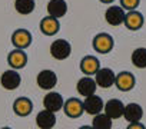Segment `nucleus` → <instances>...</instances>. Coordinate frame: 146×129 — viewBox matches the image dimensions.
<instances>
[{"instance_id":"f257e3e1","label":"nucleus","mask_w":146,"mask_h":129,"mask_svg":"<svg viewBox=\"0 0 146 129\" xmlns=\"http://www.w3.org/2000/svg\"><path fill=\"white\" fill-rule=\"evenodd\" d=\"M70 53H72V46L64 39H57L50 46V55L56 60H64L70 56Z\"/></svg>"},{"instance_id":"f03ea898","label":"nucleus","mask_w":146,"mask_h":129,"mask_svg":"<svg viewBox=\"0 0 146 129\" xmlns=\"http://www.w3.org/2000/svg\"><path fill=\"white\" fill-rule=\"evenodd\" d=\"M95 75H96V79H95L96 80V85L100 86V88H105V89L106 88H110L116 82V75L109 68H100Z\"/></svg>"},{"instance_id":"7ed1b4c3","label":"nucleus","mask_w":146,"mask_h":129,"mask_svg":"<svg viewBox=\"0 0 146 129\" xmlns=\"http://www.w3.org/2000/svg\"><path fill=\"white\" fill-rule=\"evenodd\" d=\"M20 82H22V78L16 70H6L5 73H2V76H0V83H2V86L7 90L17 89L20 86Z\"/></svg>"},{"instance_id":"20e7f679","label":"nucleus","mask_w":146,"mask_h":129,"mask_svg":"<svg viewBox=\"0 0 146 129\" xmlns=\"http://www.w3.org/2000/svg\"><path fill=\"white\" fill-rule=\"evenodd\" d=\"M125 10L120 6H110L106 13H105V19L110 26H119L122 23H125Z\"/></svg>"},{"instance_id":"39448f33","label":"nucleus","mask_w":146,"mask_h":129,"mask_svg":"<svg viewBox=\"0 0 146 129\" xmlns=\"http://www.w3.org/2000/svg\"><path fill=\"white\" fill-rule=\"evenodd\" d=\"M57 83V76L53 70L44 69L37 75V85L39 88L44 89V90H52Z\"/></svg>"},{"instance_id":"423d86ee","label":"nucleus","mask_w":146,"mask_h":129,"mask_svg":"<svg viewBox=\"0 0 146 129\" xmlns=\"http://www.w3.org/2000/svg\"><path fill=\"white\" fill-rule=\"evenodd\" d=\"M103 108H105L103 100H102L99 96H96L95 93L90 95V96H86V98H85V102H83V110L88 112L89 115H93V116H95V115L100 113V112L103 110Z\"/></svg>"},{"instance_id":"0eeeda50","label":"nucleus","mask_w":146,"mask_h":129,"mask_svg":"<svg viewBox=\"0 0 146 129\" xmlns=\"http://www.w3.org/2000/svg\"><path fill=\"white\" fill-rule=\"evenodd\" d=\"M93 47L99 53H109L113 49V39L108 33H99L93 39Z\"/></svg>"},{"instance_id":"6e6552de","label":"nucleus","mask_w":146,"mask_h":129,"mask_svg":"<svg viewBox=\"0 0 146 129\" xmlns=\"http://www.w3.org/2000/svg\"><path fill=\"white\" fill-rule=\"evenodd\" d=\"M63 105H64V100H63V98L57 92H49L44 96V99H43L44 109H47L50 112H54V113L59 112L63 108Z\"/></svg>"},{"instance_id":"1a4fd4ad","label":"nucleus","mask_w":146,"mask_h":129,"mask_svg":"<svg viewBox=\"0 0 146 129\" xmlns=\"http://www.w3.org/2000/svg\"><path fill=\"white\" fill-rule=\"evenodd\" d=\"M12 43L17 49H26L32 43V33L25 29H17L12 35Z\"/></svg>"},{"instance_id":"9d476101","label":"nucleus","mask_w":146,"mask_h":129,"mask_svg":"<svg viewBox=\"0 0 146 129\" xmlns=\"http://www.w3.org/2000/svg\"><path fill=\"white\" fill-rule=\"evenodd\" d=\"M103 110H105V113H106L110 119H117V118L123 116L125 105H123V102L119 100V99H110V100L106 102Z\"/></svg>"},{"instance_id":"9b49d317","label":"nucleus","mask_w":146,"mask_h":129,"mask_svg":"<svg viewBox=\"0 0 146 129\" xmlns=\"http://www.w3.org/2000/svg\"><path fill=\"white\" fill-rule=\"evenodd\" d=\"M63 109L69 118H79L83 113V102H80L76 98H72V99L64 102Z\"/></svg>"},{"instance_id":"f8f14e48","label":"nucleus","mask_w":146,"mask_h":129,"mask_svg":"<svg viewBox=\"0 0 146 129\" xmlns=\"http://www.w3.org/2000/svg\"><path fill=\"white\" fill-rule=\"evenodd\" d=\"M143 116V109L139 103H129L125 106V110H123V118L132 123V122H140Z\"/></svg>"},{"instance_id":"ddd939ff","label":"nucleus","mask_w":146,"mask_h":129,"mask_svg":"<svg viewBox=\"0 0 146 129\" xmlns=\"http://www.w3.org/2000/svg\"><path fill=\"white\" fill-rule=\"evenodd\" d=\"M36 123L40 129H52L56 125V116L54 112H50L47 109L42 110L36 116Z\"/></svg>"},{"instance_id":"4468645a","label":"nucleus","mask_w":146,"mask_h":129,"mask_svg":"<svg viewBox=\"0 0 146 129\" xmlns=\"http://www.w3.org/2000/svg\"><path fill=\"white\" fill-rule=\"evenodd\" d=\"M96 80L89 78V76H85L82 78L78 85H76V89H78V93L82 95V96H90L96 92Z\"/></svg>"},{"instance_id":"2eb2a0df","label":"nucleus","mask_w":146,"mask_h":129,"mask_svg":"<svg viewBox=\"0 0 146 129\" xmlns=\"http://www.w3.org/2000/svg\"><path fill=\"white\" fill-rule=\"evenodd\" d=\"M7 62H9V64L13 69H22V68L26 66V63H27V56H26V53L22 49H16V50L9 53Z\"/></svg>"},{"instance_id":"dca6fc26","label":"nucleus","mask_w":146,"mask_h":129,"mask_svg":"<svg viewBox=\"0 0 146 129\" xmlns=\"http://www.w3.org/2000/svg\"><path fill=\"white\" fill-rule=\"evenodd\" d=\"M67 12V5L64 0H50L47 3V13L52 17L60 19L66 15Z\"/></svg>"},{"instance_id":"f3484780","label":"nucleus","mask_w":146,"mask_h":129,"mask_svg":"<svg viewBox=\"0 0 146 129\" xmlns=\"http://www.w3.org/2000/svg\"><path fill=\"white\" fill-rule=\"evenodd\" d=\"M115 83H116L117 89H120L123 92H127V90L133 89V86H135V76L129 72H122L116 76Z\"/></svg>"},{"instance_id":"a211bd4d","label":"nucleus","mask_w":146,"mask_h":129,"mask_svg":"<svg viewBox=\"0 0 146 129\" xmlns=\"http://www.w3.org/2000/svg\"><path fill=\"white\" fill-rule=\"evenodd\" d=\"M100 69V63L95 56H86L80 62V70L86 75H95Z\"/></svg>"},{"instance_id":"6ab92c4d","label":"nucleus","mask_w":146,"mask_h":129,"mask_svg":"<svg viewBox=\"0 0 146 129\" xmlns=\"http://www.w3.org/2000/svg\"><path fill=\"white\" fill-rule=\"evenodd\" d=\"M125 25L129 30H137L143 26V16L139 12L130 10L129 13H126L125 16Z\"/></svg>"},{"instance_id":"aec40b11","label":"nucleus","mask_w":146,"mask_h":129,"mask_svg":"<svg viewBox=\"0 0 146 129\" xmlns=\"http://www.w3.org/2000/svg\"><path fill=\"white\" fill-rule=\"evenodd\" d=\"M59 20L56 17H44L42 22H40V30L46 35V36H53L59 32Z\"/></svg>"},{"instance_id":"412c9836","label":"nucleus","mask_w":146,"mask_h":129,"mask_svg":"<svg viewBox=\"0 0 146 129\" xmlns=\"http://www.w3.org/2000/svg\"><path fill=\"white\" fill-rule=\"evenodd\" d=\"M13 109L17 115L26 116L33 110V103L29 98H19V99H16V102L13 105Z\"/></svg>"},{"instance_id":"4be33fe9","label":"nucleus","mask_w":146,"mask_h":129,"mask_svg":"<svg viewBox=\"0 0 146 129\" xmlns=\"http://www.w3.org/2000/svg\"><path fill=\"white\" fill-rule=\"evenodd\" d=\"M93 129H112V119L106 113H98L93 118Z\"/></svg>"},{"instance_id":"5701e85b","label":"nucleus","mask_w":146,"mask_h":129,"mask_svg":"<svg viewBox=\"0 0 146 129\" xmlns=\"http://www.w3.org/2000/svg\"><path fill=\"white\" fill-rule=\"evenodd\" d=\"M132 63L139 69L146 68V49L145 47H137L132 53Z\"/></svg>"},{"instance_id":"b1692460","label":"nucleus","mask_w":146,"mask_h":129,"mask_svg":"<svg viewBox=\"0 0 146 129\" xmlns=\"http://www.w3.org/2000/svg\"><path fill=\"white\" fill-rule=\"evenodd\" d=\"M35 0H16L15 2V9L20 15H30L35 10Z\"/></svg>"},{"instance_id":"393cba45","label":"nucleus","mask_w":146,"mask_h":129,"mask_svg":"<svg viewBox=\"0 0 146 129\" xmlns=\"http://www.w3.org/2000/svg\"><path fill=\"white\" fill-rule=\"evenodd\" d=\"M120 3H122L123 9H127L130 12V10H135L139 6V0H120Z\"/></svg>"},{"instance_id":"a878e982","label":"nucleus","mask_w":146,"mask_h":129,"mask_svg":"<svg viewBox=\"0 0 146 129\" xmlns=\"http://www.w3.org/2000/svg\"><path fill=\"white\" fill-rule=\"evenodd\" d=\"M127 129H146V128H145V125H142L140 122H132V123L127 126Z\"/></svg>"},{"instance_id":"bb28decb","label":"nucleus","mask_w":146,"mask_h":129,"mask_svg":"<svg viewBox=\"0 0 146 129\" xmlns=\"http://www.w3.org/2000/svg\"><path fill=\"white\" fill-rule=\"evenodd\" d=\"M100 2H102V3H112L113 0H100Z\"/></svg>"},{"instance_id":"cd10ccee","label":"nucleus","mask_w":146,"mask_h":129,"mask_svg":"<svg viewBox=\"0 0 146 129\" xmlns=\"http://www.w3.org/2000/svg\"><path fill=\"white\" fill-rule=\"evenodd\" d=\"M79 129H93L92 126H82V128H79Z\"/></svg>"},{"instance_id":"c85d7f7f","label":"nucleus","mask_w":146,"mask_h":129,"mask_svg":"<svg viewBox=\"0 0 146 129\" xmlns=\"http://www.w3.org/2000/svg\"><path fill=\"white\" fill-rule=\"evenodd\" d=\"M2 129H12V128H2Z\"/></svg>"}]
</instances>
